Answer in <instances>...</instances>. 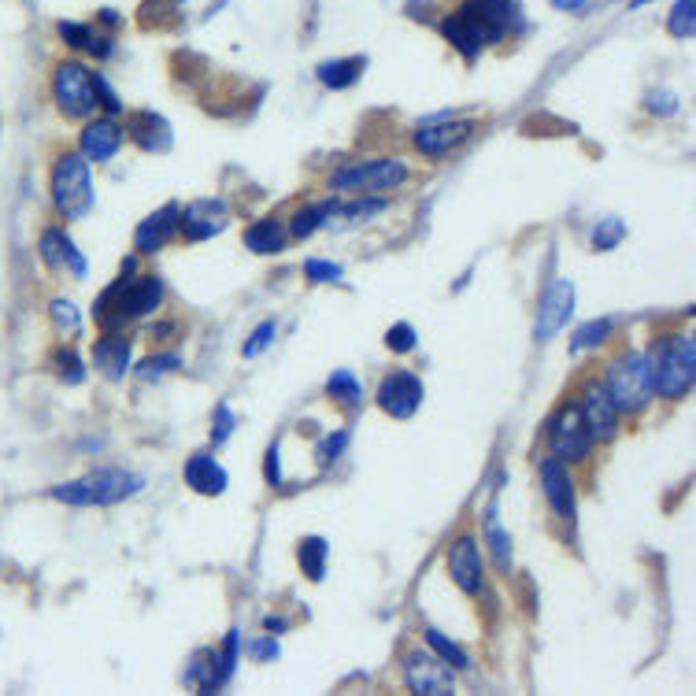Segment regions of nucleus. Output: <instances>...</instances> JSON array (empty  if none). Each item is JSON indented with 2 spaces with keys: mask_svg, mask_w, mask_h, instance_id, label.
<instances>
[{
  "mask_svg": "<svg viewBox=\"0 0 696 696\" xmlns=\"http://www.w3.org/2000/svg\"><path fill=\"white\" fill-rule=\"evenodd\" d=\"M133 267H138V252L122 263L119 279L101 293L97 304H93V322H97L104 333H116L127 327V322L156 316L160 304L167 297V285L160 274H152V271L141 274V271H133Z\"/></svg>",
  "mask_w": 696,
  "mask_h": 696,
  "instance_id": "nucleus-1",
  "label": "nucleus"
},
{
  "mask_svg": "<svg viewBox=\"0 0 696 696\" xmlns=\"http://www.w3.org/2000/svg\"><path fill=\"white\" fill-rule=\"evenodd\" d=\"M141 489H145L141 474L122 471V467H97V471L82 474V479L52 485L49 497L67 504V508H116V504L130 500Z\"/></svg>",
  "mask_w": 696,
  "mask_h": 696,
  "instance_id": "nucleus-2",
  "label": "nucleus"
},
{
  "mask_svg": "<svg viewBox=\"0 0 696 696\" xmlns=\"http://www.w3.org/2000/svg\"><path fill=\"white\" fill-rule=\"evenodd\" d=\"M648 367H652V386L656 397L663 400H682L689 397L693 381H696V345L693 333H663L656 338V345L645 352Z\"/></svg>",
  "mask_w": 696,
  "mask_h": 696,
  "instance_id": "nucleus-3",
  "label": "nucleus"
},
{
  "mask_svg": "<svg viewBox=\"0 0 696 696\" xmlns=\"http://www.w3.org/2000/svg\"><path fill=\"white\" fill-rule=\"evenodd\" d=\"M49 197H52L56 215L67 219V223H79V219L93 212V170H90V160H85L79 149L60 152V156L52 160Z\"/></svg>",
  "mask_w": 696,
  "mask_h": 696,
  "instance_id": "nucleus-4",
  "label": "nucleus"
},
{
  "mask_svg": "<svg viewBox=\"0 0 696 696\" xmlns=\"http://www.w3.org/2000/svg\"><path fill=\"white\" fill-rule=\"evenodd\" d=\"M600 386L607 389L612 404L623 415H641L645 408H648V400L656 397L652 367H648L645 352H637V349L623 352V356H615L612 364L604 367V375H600Z\"/></svg>",
  "mask_w": 696,
  "mask_h": 696,
  "instance_id": "nucleus-5",
  "label": "nucleus"
},
{
  "mask_svg": "<svg viewBox=\"0 0 696 696\" xmlns=\"http://www.w3.org/2000/svg\"><path fill=\"white\" fill-rule=\"evenodd\" d=\"M412 178L404 160L375 156V160H345L327 175V189L333 197L341 193H389V189L404 186Z\"/></svg>",
  "mask_w": 696,
  "mask_h": 696,
  "instance_id": "nucleus-6",
  "label": "nucleus"
},
{
  "mask_svg": "<svg viewBox=\"0 0 696 696\" xmlns=\"http://www.w3.org/2000/svg\"><path fill=\"white\" fill-rule=\"evenodd\" d=\"M441 34L456 52H463L467 60H474L482 49L497 45L500 37L508 34V23H504L500 15H493L489 8L467 0L463 8H456V12H448L441 19Z\"/></svg>",
  "mask_w": 696,
  "mask_h": 696,
  "instance_id": "nucleus-7",
  "label": "nucleus"
},
{
  "mask_svg": "<svg viewBox=\"0 0 696 696\" xmlns=\"http://www.w3.org/2000/svg\"><path fill=\"white\" fill-rule=\"evenodd\" d=\"M52 101L67 119H90L97 111V90H93V67L82 60H60L52 67Z\"/></svg>",
  "mask_w": 696,
  "mask_h": 696,
  "instance_id": "nucleus-8",
  "label": "nucleus"
},
{
  "mask_svg": "<svg viewBox=\"0 0 696 696\" xmlns=\"http://www.w3.org/2000/svg\"><path fill=\"white\" fill-rule=\"evenodd\" d=\"M593 434H589L586 418H581L578 400H564L559 412L548 423V452L564 463H586L593 452Z\"/></svg>",
  "mask_w": 696,
  "mask_h": 696,
  "instance_id": "nucleus-9",
  "label": "nucleus"
},
{
  "mask_svg": "<svg viewBox=\"0 0 696 696\" xmlns=\"http://www.w3.org/2000/svg\"><path fill=\"white\" fill-rule=\"evenodd\" d=\"M445 567L460 593L479 597L485 589V559H482V548H479V538H474V533L452 538V545L445 552Z\"/></svg>",
  "mask_w": 696,
  "mask_h": 696,
  "instance_id": "nucleus-10",
  "label": "nucleus"
},
{
  "mask_svg": "<svg viewBox=\"0 0 696 696\" xmlns=\"http://www.w3.org/2000/svg\"><path fill=\"white\" fill-rule=\"evenodd\" d=\"M426 389L423 381H418V375H412V370H393V375H386L378 381V393H375V404L386 412L389 418H412L418 412V404H423Z\"/></svg>",
  "mask_w": 696,
  "mask_h": 696,
  "instance_id": "nucleus-11",
  "label": "nucleus"
},
{
  "mask_svg": "<svg viewBox=\"0 0 696 696\" xmlns=\"http://www.w3.org/2000/svg\"><path fill=\"white\" fill-rule=\"evenodd\" d=\"M538 482H541V493H545L552 515H559L564 522H575L578 515V485L570 479L567 463L556 460V456H541L538 463Z\"/></svg>",
  "mask_w": 696,
  "mask_h": 696,
  "instance_id": "nucleus-12",
  "label": "nucleus"
},
{
  "mask_svg": "<svg viewBox=\"0 0 696 696\" xmlns=\"http://www.w3.org/2000/svg\"><path fill=\"white\" fill-rule=\"evenodd\" d=\"M474 133L471 119H434L412 130V149L423 160H445L448 152H456L467 138Z\"/></svg>",
  "mask_w": 696,
  "mask_h": 696,
  "instance_id": "nucleus-13",
  "label": "nucleus"
},
{
  "mask_svg": "<svg viewBox=\"0 0 696 696\" xmlns=\"http://www.w3.org/2000/svg\"><path fill=\"white\" fill-rule=\"evenodd\" d=\"M578 408H581V418H586V426H589V434H593L597 445L615 441L618 418H623V412L612 404V397H607V389L600 386V378H589L586 386H581Z\"/></svg>",
  "mask_w": 696,
  "mask_h": 696,
  "instance_id": "nucleus-14",
  "label": "nucleus"
},
{
  "mask_svg": "<svg viewBox=\"0 0 696 696\" xmlns=\"http://www.w3.org/2000/svg\"><path fill=\"white\" fill-rule=\"evenodd\" d=\"M404 685L418 696H430V693H456V679H452V666H445L430 648H415V652L404 656Z\"/></svg>",
  "mask_w": 696,
  "mask_h": 696,
  "instance_id": "nucleus-15",
  "label": "nucleus"
},
{
  "mask_svg": "<svg viewBox=\"0 0 696 696\" xmlns=\"http://www.w3.org/2000/svg\"><path fill=\"white\" fill-rule=\"evenodd\" d=\"M226 226H231V208L219 197H200L178 212V234L186 241H208V237L223 234Z\"/></svg>",
  "mask_w": 696,
  "mask_h": 696,
  "instance_id": "nucleus-16",
  "label": "nucleus"
},
{
  "mask_svg": "<svg viewBox=\"0 0 696 696\" xmlns=\"http://www.w3.org/2000/svg\"><path fill=\"white\" fill-rule=\"evenodd\" d=\"M570 316H575V285L567 279L548 282L545 297L538 304V319H533V338H538V345H545V341L556 338V333L570 322Z\"/></svg>",
  "mask_w": 696,
  "mask_h": 696,
  "instance_id": "nucleus-17",
  "label": "nucleus"
},
{
  "mask_svg": "<svg viewBox=\"0 0 696 696\" xmlns=\"http://www.w3.org/2000/svg\"><path fill=\"white\" fill-rule=\"evenodd\" d=\"M37 256H42V263L49 267V271H71L74 279H85L90 274V263H85V256L79 245L67 237L63 226H45L42 237H37Z\"/></svg>",
  "mask_w": 696,
  "mask_h": 696,
  "instance_id": "nucleus-18",
  "label": "nucleus"
},
{
  "mask_svg": "<svg viewBox=\"0 0 696 696\" xmlns=\"http://www.w3.org/2000/svg\"><path fill=\"white\" fill-rule=\"evenodd\" d=\"M122 141H127V130L119 127L116 116H101V119L90 116L79 133V152L90 164H108V160L119 156Z\"/></svg>",
  "mask_w": 696,
  "mask_h": 696,
  "instance_id": "nucleus-19",
  "label": "nucleus"
},
{
  "mask_svg": "<svg viewBox=\"0 0 696 696\" xmlns=\"http://www.w3.org/2000/svg\"><path fill=\"white\" fill-rule=\"evenodd\" d=\"M178 212H182L178 204H164L149 219H141L138 231H133V252L156 256L160 249H167V241H175L178 234Z\"/></svg>",
  "mask_w": 696,
  "mask_h": 696,
  "instance_id": "nucleus-20",
  "label": "nucleus"
},
{
  "mask_svg": "<svg viewBox=\"0 0 696 696\" xmlns=\"http://www.w3.org/2000/svg\"><path fill=\"white\" fill-rule=\"evenodd\" d=\"M182 479L193 493L200 497H219V493H226V485H231V474H226V467L215 460L208 448H200L193 452L182 467Z\"/></svg>",
  "mask_w": 696,
  "mask_h": 696,
  "instance_id": "nucleus-21",
  "label": "nucleus"
},
{
  "mask_svg": "<svg viewBox=\"0 0 696 696\" xmlns=\"http://www.w3.org/2000/svg\"><path fill=\"white\" fill-rule=\"evenodd\" d=\"M93 367L101 370L108 381H122L133 367V341L122 338V333H104V338L93 345Z\"/></svg>",
  "mask_w": 696,
  "mask_h": 696,
  "instance_id": "nucleus-22",
  "label": "nucleus"
},
{
  "mask_svg": "<svg viewBox=\"0 0 696 696\" xmlns=\"http://www.w3.org/2000/svg\"><path fill=\"white\" fill-rule=\"evenodd\" d=\"M241 241H245V249L256 256H279L285 249V241H290V234H285V223L279 215H263L245 226Z\"/></svg>",
  "mask_w": 696,
  "mask_h": 696,
  "instance_id": "nucleus-23",
  "label": "nucleus"
},
{
  "mask_svg": "<svg viewBox=\"0 0 696 696\" xmlns=\"http://www.w3.org/2000/svg\"><path fill=\"white\" fill-rule=\"evenodd\" d=\"M130 141L141 152H167L170 149V122L156 111H138L130 122Z\"/></svg>",
  "mask_w": 696,
  "mask_h": 696,
  "instance_id": "nucleus-24",
  "label": "nucleus"
},
{
  "mask_svg": "<svg viewBox=\"0 0 696 696\" xmlns=\"http://www.w3.org/2000/svg\"><path fill=\"white\" fill-rule=\"evenodd\" d=\"M338 197L330 200H311V204L297 208V212L290 215V223H285V234L297 237V241H304V237H311L316 231H322V226L330 223V215H338Z\"/></svg>",
  "mask_w": 696,
  "mask_h": 696,
  "instance_id": "nucleus-25",
  "label": "nucleus"
},
{
  "mask_svg": "<svg viewBox=\"0 0 696 696\" xmlns=\"http://www.w3.org/2000/svg\"><path fill=\"white\" fill-rule=\"evenodd\" d=\"M482 530H485V548H489V559L500 575H511V533L504 530L497 504H489L482 515Z\"/></svg>",
  "mask_w": 696,
  "mask_h": 696,
  "instance_id": "nucleus-26",
  "label": "nucleus"
},
{
  "mask_svg": "<svg viewBox=\"0 0 696 696\" xmlns=\"http://www.w3.org/2000/svg\"><path fill=\"white\" fill-rule=\"evenodd\" d=\"M56 34H60V42L67 45V49H74V52H90V56H97V60H108L111 56V37H104V34H93V26H85V23H71V19H63L60 26H56Z\"/></svg>",
  "mask_w": 696,
  "mask_h": 696,
  "instance_id": "nucleus-27",
  "label": "nucleus"
},
{
  "mask_svg": "<svg viewBox=\"0 0 696 696\" xmlns=\"http://www.w3.org/2000/svg\"><path fill=\"white\" fill-rule=\"evenodd\" d=\"M364 67H367L364 56H349V60H327V63H319L316 74H319V82L327 85V90L341 93V90H349V85L359 82Z\"/></svg>",
  "mask_w": 696,
  "mask_h": 696,
  "instance_id": "nucleus-28",
  "label": "nucleus"
},
{
  "mask_svg": "<svg viewBox=\"0 0 696 696\" xmlns=\"http://www.w3.org/2000/svg\"><path fill=\"white\" fill-rule=\"evenodd\" d=\"M423 645L430 648L445 666H452V671H467V666H471V652H467L463 645H456L452 637H445L441 630H434V626L423 630Z\"/></svg>",
  "mask_w": 696,
  "mask_h": 696,
  "instance_id": "nucleus-29",
  "label": "nucleus"
},
{
  "mask_svg": "<svg viewBox=\"0 0 696 696\" xmlns=\"http://www.w3.org/2000/svg\"><path fill=\"white\" fill-rule=\"evenodd\" d=\"M189 679L197 682L200 693H215V689H223V685L231 682V679L223 674V663H219V648H204V652H197Z\"/></svg>",
  "mask_w": 696,
  "mask_h": 696,
  "instance_id": "nucleus-30",
  "label": "nucleus"
},
{
  "mask_svg": "<svg viewBox=\"0 0 696 696\" xmlns=\"http://www.w3.org/2000/svg\"><path fill=\"white\" fill-rule=\"evenodd\" d=\"M327 559H330L327 538H304L300 545H297L300 575L308 578V581H322V578H327Z\"/></svg>",
  "mask_w": 696,
  "mask_h": 696,
  "instance_id": "nucleus-31",
  "label": "nucleus"
},
{
  "mask_svg": "<svg viewBox=\"0 0 696 696\" xmlns=\"http://www.w3.org/2000/svg\"><path fill=\"white\" fill-rule=\"evenodd\" d=\"M615 333V322L612 319H589V322H581V327L575 330V338H570V352H593V349H600L604 345L607 338H612Z\"/></svg>",
  "mask_w": 696,
  "mask_h": 696,
  "instance_id": "nucleus-32",
  "label": "nucleus"
},
{
  "mask_svg": "<svg viewBox=\"0 0 696 696\" xmlns=\"http://www.w3.org/2000/svg\"><path fill=\"white\" fill-rule=\"evenodd\" d=\"M130 370L138 375V381H156V378H167V375H175V370H182V356H178V352H152V356L138 359Z\"/></svg>",
  "mask_w": 696,
  "mask_h": 696,
  "instance_id": "nucleus-33",
  "label": "nucleus"
},
{
  "mask_svg": "<svg viewBox=\"0 0 696 696\" xmlns=\"http://www.w3.org/2000/svg\"><path fill=\"white\" fill-rule=\"evenodd\" d=\"M52 370L63 386H82L85 375H90V370H85V359L79 356V349H71V345L52 352Z\"/></svg>",
  "mask_w": 696,
  "mask_h": 696,
  "instance_id": "nucleus-34",
  "label": "nucleus"
},
{
  "mask_svg": "<svg viewBox=\"0 0 696 696\" xmlns=\"http://www.w3.org/2000/svg\"><path fill=\"white\" fill-rule=\"evenodd\" d=\"M626 237V223L618 215H607L600 219V223L593 226V234H589V245H593V252H612L623 245Z\"/></svg>",
  "mask_w": 696,
  "mask_h": 696,
  "instance_id": "nucleus-35",
  "label": "nucleus"
},
{
  "mask_svg": "<svg viewBox=\"0 0 696 696\" xmlns=\"http://www.w3.org/2000/svg\"><path fill=\"white\" fill-rule=\"evenodd\" d=\"M327 397L341 400V404H349V408H356L359 397H364V389H359V378L352 375L349 367H341V370H333V375L327 378Z\"/></svg>",
  "mask_w": 696,
  "mask_h": 696,
  "instance_id": "nucleus-36",
  "label": "nucleus"
},
{
  "mask_svg": "<svg viewBox=\"0 0 696 696\" xmlns=\"http://www.w3.org/2000/svg\"><path fill=\"white\" fill-rule=\"evenodd\" d=\"M386 349L397 352V356H408V352L418 349V330L412 322H393V327L386 330Z\"/></svg>",
  "mask_w": 696,
  "mask_h": 696,
  "instance_id": "nucleus-37",
  "label": "nucleus"
},
{
  "mask_svg": "<svg viewBox=\"0 0 696 696\" xmlns=\"http://www.w3.org/2000/svg\"><path fill=\"white\" fill-rule=\"evenodd\" d=\"M693 26H696L693 0H679V4H674V12L666 15V31H671V37H679V42H689Z\"/></svg>",
  "mask_w": 696,
  "mask_h": 696,
  "instance_id": "nucleus-38",
  "label": "nucleus"
},
{
  "mask_svg": "<svg viewBox=\"0 0 696 696\" xmlns=\"http://www.w3.org/2000/svg\"><path fill=\"white\" fill-rule=\"evenodd\" d=\"M49 316H52V322H56V327H60L63 333H74V330L82 327L79 304L67 300V297H52V300H49Z\"/></svg>",
  "mask_w": 696,
  "mask_h": 696,
  "instance_id": "nucleus-39",
  "label": "nucleus"
},
{
  "mask_svg": "<svg viewBox=\"0 0 696 696\" xmlns=\"http://www.w3.org/2000/svg\"><path fill=\"white\" fill-rule=\"evenodd\" d=\"M274 333H279V322H274V319L260 322V327H256V330L249 333V341H245L241 356H245V359H256V356H263V352L274 345Z\"/></svg>",
  "mask_w": 696,
  "mask_h": 696,
  "instance_id": "nucleus-40",
  "label": "nucleus"
},
{
  "mask_svg": "<svg viewBox=\"0 0 696 696\" xmlns=\"http://www.w3.org/2000/svg\"><path fill=\"white\" fill-rule=\"evenodd\" d=\"M93 90H97V108H104V116H119L122 101H119V93L111 90V82L104 79L101 71H93Z\"/></svg>",
  "mask_w": 696,
  "mask_h": 696,
  "instance_id": "nucleus-41",
  "label": "nucleus"
},
{
  "mask_svg": "<svg viewBox=\"0 0 696 696\" xmlns=\"http://www.w3.org/2000/svg\"><path fill=\"white\" fill-rule=\"evenodd\" d=\"M304 274H308L311 282H341L345 279L341 263H330V260H308L304 263Z\"/></svg>",
  "mask_w": 696,
  "mask_h": 696,
  "instance_id": "nucleus-42",
  "label": "nucleus"
},
{
  "mask_svg": "<svg viewBox=\"0 0 696 696\" xmlns=\"http://www.w3.org/2000/svg\"><path fill=\"white\" fill-rule=\"evenodd\" d=\"M231 434H234V412L226 404H219L212 415V445H223Z\"/></svg>",
  "mask_w": 696,
  "mask_h": 696,
  "instance_id": "nucleus-43",
  "label": "nucleus"
},
{
  "mask_svg": "<svg viewBox=\"0 0 696 696\" xmlns=\"http://www.w3.org/2000/svg\"><path fill=\"white\" fill-rule=\"evenodd\" d=\"M645 108L652 111V116H674V108H679V97H674L671 90H652L645 101Z\"/></svg>",
  "mask_w": 696,
  "mask_h": 696,
  "instance_id": "nucleus-44",
  "label": "nucleus"
},
{
  "mask_svg": "<svg viewBox=\"0 0 696 696\" xmlns=\"http://www.w3.org/2000/svg\"><path fill=\"white\" fill-rule=\"evenodd\" d=\"M345 445H349V430L330 434L327 441H319V460H322V463H333L341 452H345Z\"/></svg>",
  "mask_w": 696,
  "mask_h": 696,
  "instance_id": "nucleus-45",
  "label": "nucleus"
},
{
  "mask_svg": "<svg viewBox=\"0 0 696 696\" xmlns=\"http://www.w3.org/2000/svg\"><path fill=\"white\" fill-rule=\"evenodd\" d=\"M249 652H252V660H267V663H271V660H279V641H274V634L271 637H256Z\"/></svg>",
  "mask_w": 696,
  "mask_h": 696,
  "instance_id": "nucleus-46",
  "label": "nucleus"
},
{
  "mask_svg": "<svg viewBox=\"0 0 696 696\" xmlns=\"http://www.w3.org/2000/svg\"><path fill=\"white\" fill-rule=\"evenodd\" d=\"M279 463H282V445L274 441L271 448H267V463H263V474H267V482H271V485H279V482H282Z\"/></svg>",
  "mask_w": 696,
  "mask_h": 696,
  "instance_id": "nucleus-47",
  "label": "nucleus"
},
{
  "mask_svg": "<svg viewBox=\"0 0 696 696\" xmlns=\"http://www.w3.org/2000/svg\"><path fill=\"white\" fill-rule=\"evenodd\" d=\"M474 4H482V8H489L493 15H500L504 23H515V0H474Z\"/></svg>",
  "mask_w": 696,
  "mask_h": 696,
  "instance_id": "nucleus-48",
  "label": "nucleus"
},
{
  "mask_svg": "<svg viewBox=\"0 0 696 696\" xmlns=\"http://www.w3.org/2000/svg\"><path fill=\"white\" fill-rule=\"evenodd\" d=\"M263 630H271L274 637H279V634L290 630V623H285V618H279V615H267L263 618Z\"/></svg>",
  "mask_w": 696,
  "mask_h": 696,
  "instance_id": "nucleus-49",
  "label": "nucleus"
},
{
  "mask_svg": "<svg viewBox=\"0 0 696 696\" xmlns=\"http://www.w3.org/2000/svg\"><path fill=\"white\" fill-rule=\"evenodd\" d=\"M552 4H556L559 12H581V8H586V0H552Z\"/></svg>",
  "mask_w": 696,
  "mask_h": 696,
  "instance_id": "nucleus-50",
  "label": "nucleus"
},
{
  "mask_svg": "<svg viewBox=\"0 0 696 696\" xmlns=\"http://www.w3.org/2000/svg\"><path fill=\"white\" fill-rule=\"evenodd\" d=\"M634 4H641V0H634Z\"/></svg>",
  "mask_w": 696,
  "mask_h": 696,
  "instance_id": "nucleus-51",
  "label": "nucleus"
},
{
  "mask_svg": "<svg viewBox=\"0 0 696 696\" xmlns=\"http://www.w3.org/2000/svg\"><path fill=\"white\" fill-rule=\"evenodd\" d=\"M641 4H645V0H641Z\"/></svg>",
  "mask_w": 696,
  "mask_h": 696,
  "instance_id": "nucleus-52",
  "label": "nucleus"
}]
</instances>
